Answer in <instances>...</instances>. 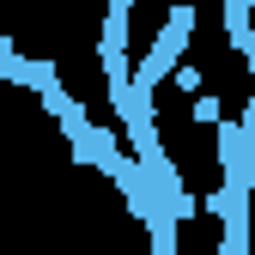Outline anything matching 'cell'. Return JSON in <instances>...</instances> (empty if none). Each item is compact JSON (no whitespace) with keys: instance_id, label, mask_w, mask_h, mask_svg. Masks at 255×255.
<instances>
[{"instance_id":"1","label":"cell","mask_w":255,"mask_h":255,"mask_svg":"<svg viewBox=\"0 0 255 255\" xmlns=\"http://www.w3.org/2000/svg\"><path fill=\"white\" fill-rule=\"evenodd\" d=\"M188 37H195V6H188V0H182V6H176V12L164 18V30H158V43H152V55L140 61L134 73H128V79H134V98H152V91H158V79H164V73L176 67V61H182Z\"/></svg>"},{"instance_id":"2","label":"cell","mask_w":255,"mask_h":255,"mask_svg":"<svg viewBox=\"0 0 255 255\" xmlns=\"http://www.w3.org/2000/svg\"><path fill=\"white\" fill-rule=\"evenodd\" d=\"M225 37L231 49H255V0H225Z\"/></svg>"},{"instance_id":"3","label":"cell","mask_w":255,"mask_h":255,"mask_svg":"<svg viewBox=\"0 0 255 255\" xmlns=\"http://www.w3.org/2000/svg\"><path fill=\"white\" fill-rule=\"evenodd\" d=\"M12 85H30V91L43 98V91L61 85V67H55V61H18V79H12Z\"/></svg>"}]
</instances>
